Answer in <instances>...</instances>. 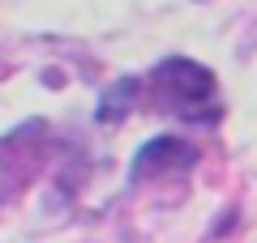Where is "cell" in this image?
I'll use <instances>...</instances> for the list:
<instances>
[{"label":"cell","mask_w":257,"mask_h":243,"mask_svg":"<svg viewBox=\"0 0 257 243\" xmlns=\"http://www.w3.org/2000/svg\"><path fill=\"white\" fill-rule=\"evenodd\" d=\"M150 98L163 116H176L184 124H219L223 116V98H219V77L206 64L184 60V56H167L150 68L146 77Z\"/></svg>","instance_id":"cell-1"},{"label":"cell","mask_w":257,"mask_h":243,"mask_svg":"<svg viewBox=\"0 0 257 243\" xmlns=\"http://www.w3.org/2000/svg\"><path fill=\"white\" fill-rule=\"evenodd\" d=\"M197 166V150L184 136H155L133 158V180H167V175H189Z\"/></svg>","instance_id":"cell-2"}]
</instances>
